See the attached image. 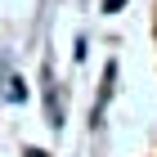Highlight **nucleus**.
<instances>
[{
    "label": "nucleus",
    "mask_w": 157,
    "mask_h": 157,
    "mask_svg": "<svg viewBox=\"0 0 157 157\" xmlns=\"http://www.w3.org/2000/svg\"><path fill=\"white\" fill-rule=\"evenodd\" d=\"M32 157H45V153H32Z\"/></svg>",
    "instance_id": "f03ea898"
},
{
    "label": "nucleus",
    "mask_w": 157,
    "mask_h": 157,
    "mask_svg": "<svg viewBox=\"0 0 157 157\" xmlns=\"http://www.w3.org/2000/svg\"><path fill=\"white\" fill-rule=\"evenodd\" d=\"M117 5H121V0H103V9H117Z\"/></svg>",
    "instance_id": "f257e3e1"
}]
</instances>
